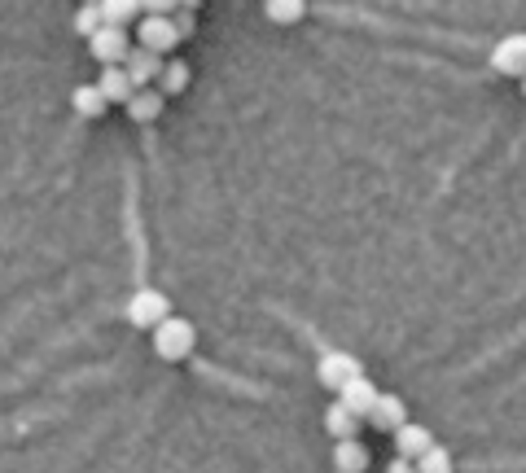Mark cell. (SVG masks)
Here are the masks:
<instances>
[{
  "instance_id": "obj_1",
  "label": "cell",
  "mask_w": 526,
  "mask_h": 473,
  "mask_svg": "<svg viewBox=\"0 0 526 473\" xmlns=\"http://www.w3.org/2000/svg\"><path fill=\"white\" fill-rule=\"evenodd\" d=\"M193 346H198V329H193L189 320H180V316H171L154 329V355L158 360H167V364L189 360Z\"/></svg>"
},
{
  "instance_id": "obj_2",
  "label": "cell",
  "mask_w": 526,
  "mask_h": 473,
  "mask_svg": "<svg viewBox=\"0 0 526 473\" xmlns=\"http://www.w3.org/2000/svg\"><path fill=\"white\" fill-rule=\"evenodd\" d=\"M128 320L136 329H158L163 320H171V298L163 290H136L128 298Z\"/></svg>"
},
{
  "instance_id": "obj_3",
  "label": "cell",
  "mask_w": 526,
  "mask_h": 473,
  "mask_svg": "<svg viewBox=\"0 0 526 473\" xmlns=\"http://www.w3.org/2000/svg\"><path fill=\"white\" fill-rule=\"evenodd\" d=\"M356 377H364V368L356 355H347V351H325L320 355V364H316V382L325 386V390H342V386H351Z\"/></svg>"
},
{
  "instance_id": "obj_4",
  "label": "cell",
  "mask_w": 526,
  "mask_h": 473,
  "mask_svg": "<svg viewBox=\"0 0 526 473\" xmlns=\"http://www.w3.org/2000/svg\"><path fill=\"white\" fill-rule=\"evenodd\" d=\"M88 49H93V57L101 66H123V57L132 53V40L123 27H101L93 40H88Z\"/></svg>"
},
{
  "instance_id": "obj_5",
  "label": "cell",
  "mask_w": 526,
  "mask_h": 473,
  "mask_svg": "<svg viewBox=\"0 0 526 473\" xmlns=\"http://www.w3.org/2000/svg\"><path fill=\"white\" fill-rule=\"evenodd\" d=\"M141 49H150V53H171L180 44V31H176V22L171 18H141Z\"/></svg>"
},
{
  "instance_id": "obj_6",
  "label": "cell",
  "mask_w": 526,
  "mask_h": 473,
  "mask_svg": "<svg viewBox=\"0 0 526 473\" xmlns=\"http://www.w3.org/2000/svg\"><path fill=\"white\" fill-rule=\"evenodd\" d=\"M123 71H128V79H132V88L141 92V88H150L158 75H163V57L158 53H150V49H141V44H136V49L123 57Z\"/></svg>"
},
{
  "instance_id": "obj_7",
  "label": "cell",
  "mask_w": 526,
  "mask_h": 473,
  "mask_svg": "<svg viewBox=\"0 0 526 473\" xmlns=\"http://www.w3.org/2000/svg\"><path fill=\"white\" fill-rule=\"evenodd\" d=\"M491 66L500 75H526V36H505L491 49Z\"/></svg>"
},
{
  "instance_id": "obj_8",
  "label": "cell",
  "mask_w": 526,
  "mask_h": 473,
  "mask_svg": "<svg viewBox=\"0 0 526 473\" xmlns=\"http://www.w3.org/2000/svg\"><path fill=\"white\" fill-rule=\"evenodd\" d=\"M369 425L373 430H404L408 425V408H404V399L399 395H377V403H373V412H369Z\"/></svg>"
},
{
  "instance_id": "obj_9",
  "label": "cell",
  "mask_w": 526,
  "mask_h": 473,
  "mask_svg": "<svg viewBox=\"0 0 526 473\" xmlns=\"http://www.w3.org/2000/svg\"><path fill=\"white\" fill-rule=\"evenodd\" d=\"M338 403H342L347 412H356L360 421H369V412H373V403H377V386L369 382V377H356L351 386L338 390Z\"/></svg>"
},
{
  "instance_id": "obj_10",
  "label": "cell",
  "mask_w": 526,
  "mask_h": 473,
  "mask_svg": "<svg viewBox=\"0 0 526 473\" xmlns=\"http://www.w3.org/2000/svg\"><path fill=\"white\" fill-rule=\"evenodd\" d=\"M430 447H434V434L426 430V425H413V421H408L404 430H395V452L404 456V460H413V465L430 452Z\"/></svg>"
},
{
  "instance_id": "obj_11",
  "label": "cell",
  "mask_w": 526,
  "mask_h": 473,
  "mask_svg": "<svg viewBox=\"0 0 526 473\" xmlns=\"http://www.w3.org/2000/svg\"><path fill=\"white\" fill-rule=\"evenodd\" d=\"M97 88H101V97L110 101H119V106H128V101L136 97V88H132V79H128V71H123V66H106V71H101V79H97Z\"/></svg>"
},
{
  "instance_id": "obj_12",
  "label": "cell",
  "mask_w": 526,
  "mask_h": 473,
  "mask_svg": "<svg viewBox=\"0 0 526 473\" xmlns=\"http://www.w3.org/2000/svg\"><path fill=\"white\" fill-rule=\"evenodd\" d=\"M334 465H338V473H364L369 469V447H364L360 438H347V443L334 447Z\"/></svg>"
},
{
  "instance_id": "obj_13",
  "label": "cell",
  "mask_w": 526,
  "mask_h": 473,
  "mask_svg": "<svg viewBox=\"0 0 526 473\" xmlns=\"http://www.w3.org/2000/svg\"><path fill=\"white\" fill-rule=\"evenodd\" d=\"M163 106H167L163 92H158V88H141V92H136V97L128 101V114H132L136 123H154L158 114H163Z\"/></svg>"
},
{
  "instance_id": "obj_14",
  "label": "cell",
  "mask_w": 526,
  "mask_h": 473,
  "mask_svg": "<svg viewBox=\"0 0 526 473\" xmlns=\"http://www.w3.org/2000/svg\"><path fill=\"white\" fill-rule=\"evenodd\" d=\"M325 430L338 438V443H347V438L360 434V417L356 412H347L342 403H334V408H325Z\"/></svg>"
},
{
  "instance_id": "obj_15",
  "label": "cell",
  "mask_w": 526,
  "mask_h": 473,
  "mask_svg": "<svg viewBox=\"0 0 526 473\" xmlns=\"http://www.w3.org/2000/svg\"><path fill=\"white\" fill-rule=\"evenodd\" d=\"M71 106H75L79 114H84V119H101L110 101L101 97V88H97V84H79V88L71 92Z\"/></svg>"
},
{
  "instance_id": "obj_16",
  "label": "cell",
  "mask_w": 526,
  "mask_h": 473,
  "mask_svg": "<svg viewBox=\"0 0 526 473\" xmlns=\"http://www.w3.org/2000/svg\"><path fill=\"white\" fill-rule=\"evenodd\" d=\"M101 18H106V27L128 31V22L145 18V5H132V0H106V5H101Z\"/></svg>"
},
{
  "instance_id": "obj_17",
  "label": "cell",
  "mask_w": 526,
  "mask_h": 473,
  "mask_svg": "<svg viewBox=\"0 0 526 473\" xmlns=\"http://www.w3.org/2000/svg\"><path fill=\"white\" fill-rule=\"evenodd\" d=\"M189 88V66L185 62H163V75H158V92L163 97H176V92Z\"/></svg>"
},
{
  "instance_id": "obj_18",
  "label": "cell",
  "mask_w": 526,
  "mask_h": 473,
  "mask_svg": "<svg viewBox=\"0 0 526 473\" xmlns=\"http://www.w3.org/2000/svg\"><path fill=\"white\" fill-rule=\"evenodd\" d=\"M417 473H456V460L448 447H430V452L417 460Z\"/></svg>"
},
{
  "instance_id": "obj_19",
  "label": "cell",
  "mask_w": 526,
  "mask_h": 473,
  "mask_svg": "<svg viewBox=\"0 0 526 473\" xmlns=\"http://www.w3.org/2000/svg\"><path fill=\"white\" fill-rule=\"evenodd\" d=\"M263 14L272 22H299L307 14V5L303 0H272V5H263Z\"/></svg>"
},
{
  "instance_id": "obj_20",
  "label": "cell",
  "mask_w": 526,
  "mask_h": 473,
  "mask_svg": "<svg viewBox=\"0 0 526 473\" xmlns=\"http://www.w3.org/2000/svg\"><path fill=\"white\" fill-rule=\"evenodd\" d=\"M101 27H106V18H101V5H84V9L75 14V31H79V36L93 40Z\"/></svg>"
},
{
  "instance_id": "obj_21",
  "label": "cell",
  "mask_w": 526,
  "mask_h": 473,
  "mask_svg": "<svg viewBox=\"0 0 526 473\" xmlns=\"http://www.w3.org/2000/svg\"><path fill=\"white\" fill-rule=\"evenodd\" d=\"M386 473H417V465L413 460H404V456H395L391 465H386Z\"/></svg>"
}]
</instances>
